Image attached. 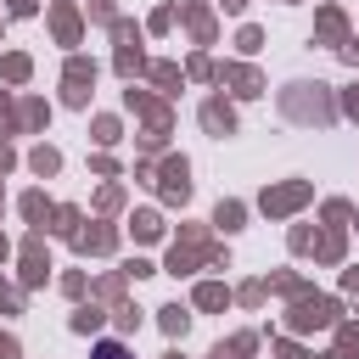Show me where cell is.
<instances>
[{
	"label": "cell",
	"mask_w": 359,
	"mask_h": 359,
	"mask_svg": "<svg viewBox=\"0 0 359 359\" xmlns=\"http://www.w3.org/2000/svg\"><path fill=\"white\" fill-rule=\"evenodd\" d=\"M90 359H135V353H129L123 342H112V337H101V342L90 348Z\"/></svg>",
	"instance_id": "1"
}]
</instances>
